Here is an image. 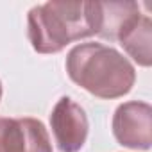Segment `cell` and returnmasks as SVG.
Listing matches in <instances>:
<instances>
[{
	"mask_svg": "<svg viewBox=\"0 0 152 152\" xmlns=\"http://www.w3.org/2000/svg\"><path fill=\"white\" fill-rule=\"evenodd\" d=\"M100 31L99 2H48L31 9L29 38L41 54L59 52L73 39Z\"/></svg>",
	"mask_w": 152,
	"mask_h": 152,
	"instance_id": "obj_1",
	"label": "cell"
},
{
	"mask_svg": "<svg viewBox=\"0 0 152 152\" xmlns=\"http://www.w3.org/2000/svg\"><path fill=\"white\" fill-rule=\"evenodd\" d=\"M66 70L77 84L102 99L120 97L134 83V70L129 61L102 43L75 47L66 59Z\"/></svg>",
	"mask_w": 152,
	"mask_h": 152,
	"instance_id": "obj_2",
	"label": "cell"
},
{
	"mask_svg": "<svg viewBox=\"0 0 152 152\" xmlns=\"http://www.w3.org/2000/svg\"><path fill=\"white\" fill-rule=\"evenodd\" d=\"M0 152H52V145L41 122L0 118Z\"/></svg>",
	"mask_w": 152,
	"mask_h": 152,
	"instance_id": "obj_3",
	"label": "cell"
},
{
	"mask_svg": "<svg viewBox=\"0 0 152 152\" xmlns=\"http://www.w3.org/2000/svg\"><path fill=\"white\" fill-rule=\"evenodd\" d=\"M56 143L61 152H77L88 134V120L81 106L70 97H63L50 116Z\"/></svg>",
	"mask_w": 152,
	"mask_h": 152,
	"instance_id": "obj_4",
	"label": "cell"
},
{
	"mask_svg": "<svg viewBox=\"0 0 152 152\" xmlns=\"http://www.w3.org/2000/svg\"><path fill=\"white\" fill-rule=\"evenodd\" d=\"M113 132L116 140L132 148H148L150 145V107L141 102H127L115 113Z\"/></svg>",
	"mask_w": 152,
	"mask_h": 152,
	"instance_id": "obj_5",
	"label": "cell"
},
{
	"mask_svg": "<svg viewBox=\"0 0 152 152\" xmlns=\"http://www.w3.org/2000/svg\"><path fill=\"white\" fill-rule=\"evenodd\" d=\"M125 50L143 66L150 64V18L138 16L120 36Z\"/></svg>",
	"mask_w": 152,
	"mask_h": 152,
	"instance_id": "obj_6",
	"label": "cell"
},
{
	"mask_svg": "<svg viewBox=\"0 0 152 152\" xmlns=\"http://www.w3.org/2000/svg\"><path fill=\"white\" fill-rule=\"evenodd\" d=\"M0 95H2V88H0Z\"/></svg>",
	"mask_w": 152,
	"mask_h": 152,
	"instance_id": "obj_7",
	"label": "cell"
}]
</instances>
